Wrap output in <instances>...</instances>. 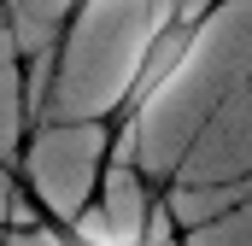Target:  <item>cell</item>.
Wrapping results in <instances>:
<instances>
[{"mask_svg": "<svg viewBox=\"0 0 252 246\" xmlns=\"http://www.w3.org/2000/svg\"><path fill=\"white\" fill-rule=\"evenodd\" d=\"M217 12H223V0H164V12L147 24L141 47H135V59H129L124 88H118L112 112L100 118V135H106V141H100V176H112V164L129 158V147H135L147 112L176 88V76L193 64L199 41H205L211 24H217Z\"/></svg>", "mask_w": 252, "mask_h": 246, "instance_id": "6da1fadb", "label": "cell"}, {"mask_svg": "<svg viewBox=\"0 0 252 246\" xmlns=\"http://www.w3.org/2000/svg\"><path fill=\"white\" fill-rule=\"evenodd\" d=\"M24 211H30V223L47 235L53 246H158V199H147V211H141V223H135V235H112V229H100V223H82V217H59L35 187L24 193Z\"/></svg>", "mask_w": 252, "mask_h": 246, "instance_id": "7a4b0ae2", "label": "cell"}, {"mask_svg": "<svg viewBox=\"0 0 252 246\" xmlns=\"http://www.w3.org/2000/svg\"><path fill=\"white\" fill-rule=\"evenodd\" d=\"M94 6H100V0H64V24H59V41H70V35H76V24H82V18H88Z\"/></svg>", "mask_w": 252, "mask_h": 246, "instance_id": "3957f363", "label": "cell"}, {"mask_svg": "<svg viewBox=\"0 0 252 246\" xmlns=\"http://www.w3.org/2000/svg\"><path fill=\"white\" fill-rule=\"evenodd\" d=\"M0 241H6V223H0Z\"/></svg>", "mask_w": 252, "mask_h": 246, "instance_id": "277c9868", "label": "cell"}, {"mask_svg": "<svg viewBox=\"0 0 252 246\" xmlns=\"http://www.w3.org/2000/svg\"><path fill=\"white\" fill-rule=\"evenodd\" d=\"M0 246H6V241H0Z\"/></svg>", "mask_w": 252, "mask_h": 246, "instance_id": "5b68a950", "label": "cell"}]
</instances>
